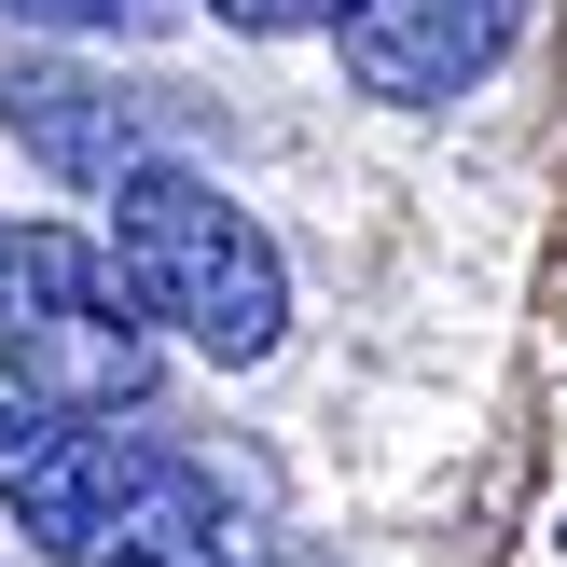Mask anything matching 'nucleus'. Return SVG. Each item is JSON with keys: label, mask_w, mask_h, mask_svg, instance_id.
Listing matches in <instances>:
<instances>
[{"label": "nucleus", "mask_w": 567, "mask_h": 567, "mask_svg": "<svg viewBox=\"0 0 567 567\" xmlns=\"http://www.w3.org/2000/svg\"><path fill=\"white\" fill-rule=\"evenodd\" d=\"M0 498L55 567H221L236 513L194 457L138 430H97V415H0Z\"/></svg>", "instance_id": "f257e3e1"}, {"label": "nucleus", "mask_w": 567, "mask_h": 567, "mask_svg": "<svg viewBox=\"0 0 567 567\" xmlns=\"http://www.w3.org/2000/svg\"><path fill=\"white\" fill-rule=\"evenodd\" d=\"M0 374L55 415H125L153 402L166 374V332H153V291H138L111 249L55 236V221H14L0 236Z\"/></svg>", "instance_id": "f03ea898"}, {"label": "nucleus", "mask_w": 567, "mask_h": 567, "mask_svg": "<svg viewBox=\"0 0 567 567\" xmlns=\"http://www.w3.org/2000/svg\"><path fill=\"white\" fill-rule=\"evenodd\" d=\"M111 236H125V277L153 291V319L208 360H264L277 319H291V277H277V236L194 166H125L111 181Z\"/></svg>", "instance_id": "7ed1b4c3"}, {"label": "nucleus", "mask_w": 567, "mask_h": 567, "mask_svg": "<svg viewBox=\"0 0 567 567\" xmlns=\"http://www.w3.org/2000/svg\"><path fill=\"white\" fill-rule=\"evenodd\" d=\"M526 0H360L347 14V83L388 111H443L457 83H485L513 55Z\"/></svg>", "instance_id": "20e7f679"}, {"label": "nucleus", "mask_w": 567, "mask_h": 567, "mask_svg": "<svg viewBox=\"0 0 567 567\" xmlns=\"http://www.w3.org/2000/svg\"><path fill=\"white\" fill-rule=\"evenodd\" d=\"M0 111H14V138H28L42 166H70V181H125V166H153V153H138V125L97 97V83H70V70H14V83H0Z\"/></svg>", "instance_id": "39448f33"}, {"label": "nucleus", "mask_w": 567, "mask_h": 567, "mask_svg": "<svg viewBox=\"0 0 567 567\" xmlns=\"http://www.w3.org/2000/svg\"><path fill=\"white\" fill-rule=\"evenodd\" d=\"M208 14H221V28H264V42H277V28H347L360 0H208Z\"/></svg>", "instance_id": "423d86ee"}, {"label": "nucleus", "mask_w": 567, "mask_h": 567, "mask_svg": "<svg viewBox=\"0 0 567 567\" xmlns=\"http://www.w3.org/2000/svg\"><path fill=\"white\" fill-rule=\"evenodd\" d=\"M0 14H28V28H111L125 0H0Z\"/></svg>", "instance_id": "0eeeda50"}]
</instances>
